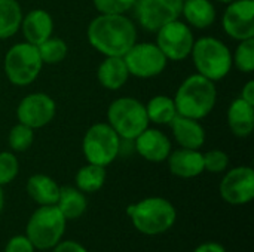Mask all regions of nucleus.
Instances as JSON below:
<instances>
[{
  "label": "nucleus",
  "mask_w": 254,
  "mask_h": 252,
  "mask_svg": "<svg viewBox=\"0 0 254 252\" xmlns=\"http://www.w3.org/2000/svg\"><path fill=\"white\" fill-rule=\"evenodd\" d=\"M88 40L106 56H124L137 43V28L124 13H101L88 25Z\"/></svg>",
  "instance_id": "1"
},
{
  "label": "nucleus",
  "mask_w": 254,
  "mask_h": 252,
  "mask_svg": "<svg viewBox=\"0 0 254 252\" xmlns=\"http://www.w3.org/2000/svg\"><path fill=\"white\" fill-rule=\"evenodd\" d=\"M127 214L141 235L159 236L167 233L177 220L174 205L165 198H146L127 208Z\"/></svg>",
  "instance_id": "2"
},
{
  "label": "nucleus",
  "mask_w": 254,
  "mask_h": 252,
  "mask_svg": "<svg viewBox=\"0 0 254 252\" xmlns=\"http://www.w3.org/2000/svg\"><path fill=\"white\" fill-rule=\"evenodd\" d=\"M216 100L217 89L214 82L196 73L189 76L179 86L174 97V104L177 114L199 120L213 111Z\"/></svg>",
  "instance_id": "3"
},
{
  "label": "nucleus",
  "mask_w": 254,
  "mask_h": 252,
  "mask_svg": "<svg viewBox=\"0 0 254 252\" xmlns=\"http://www.w3.org/2000/svg\"><path fill=\"white\" fill-rule=\"evenodd\" d=\"M67 220L57 205L39 206L27 221L25 236L36 251H51L64 238Z\"/></svg>",
  "instance_id": "4"
},
{
  "label": "nucleus",
  "mask_w": 254,
  "mask_h": 252,
  "mask_svg": "<svg viewBox=\"0 0 254 252\" xmlns=\"http://www.w3.org/2000/svg\"><path fill=\"white\" fill-rule=\"evenodd\" d=\"M198 74L211 82L225 79L234 65L229 48L216 37H201L195 40L190 50Z\"/></svg>",
  "instance_id": "5"
},
{
  "label": "nucleus",
  "mask_w": 254,
  "mask_h": 252,
  "mask_svg": "<svg viewBox=\"0 0 254 252\" xmlns=\"http://www.w3.org/2000/svg\"><path fill=\"white\" fill-rule=\"evenodd\" d=\"M107 120L121 140H135L149 128L146 105L129 97L118 98L110 104L107 110Z\"/></svg>",
  "instance_id": "6"
},
{
  "label": "nucleus",
  "mask_w": 254,
  "mask_h": 252,
  "mask_svg": "<svg viewBox=\"0 0 254 252\" xmlns=\"http://www.w3.org/2000/svg\"><path fill=\"white\" fill-rule=\"evenodd\" d=\"M43 62L37 46L24 42L13 45L4 56V73L7 80L16 86L33 83L40 74Z\"/></svg>",
  "instance_id": "7"
},
{
  "label": "nucleus",
  "mask_w": 254,
  "mask_h": 252,
  "mask_svg": "<svg viewBox=\"0 0 254 252\" xmlns=\"http://www.w3.org/2000/svg\"><path fill=\"white\" fill-rule=\"evenodd\" d=\"M82 151L88 163L106 168L121 151V137L109 123H95L83 137Z\"/></svg>",
  "instance_id": "8"
},
{
  "label": "nucleus",
  "mask_w": 254,
  "mask_h": 252,
  "mask_svg": "<svg viewBox=\"0 0 254 252\" xmlns=\"http://www.w3.org/2000/svg\"><path fill=\"white\" fill-rule=\"evenodd\" d=\"M124 61L129 74L140 79L159 76L167 67V56L156 43H135L125 55Z\"/></svg>",
  "instance_id": "9"
},
{
  "label": "nucleus",
  "mask_w": 254,
  "mask_h": 252,
  "mask_svg": "<svg viewBox=\"0 0 254 252\" xmlns=\"http://www.w3.org/2000/svg\"><path fill=\"white\" fill-rule=\"evenodd\" d=\"M156 33V45L167 56V59L182 61L190 55L195 37L186 22L174 19L161 27Z\"/></svg>",
  "instance_id": "10"
},
{
  "label": "nucleus",
  "mask_w": 254,
  "mask_h": 252,
  "mask_svg": "<svg viewBox=\"0 0 254 252\" xmlns=\"http://www.w3.org/2000/svg\"><path fill=\"white\" fill-rule=\"evenodd\" d=\"M183 0H137L134 4L138 24L156 33L165 24L179 19L182 15Z\"/></svg>",
  "instance_id": "11"
},
{
  "label": "nucleus",
  "mask_w": 254,
  "mask_h": 252,
  "mask_svg": "<svg viewBox=\"0 0 254 252\" xmlns=\"http://www.w3.org/2000/svg\"><path fill=\"white\" fill-rule=\"evenodd\" d=\"M222 199L229 205H247L254 198V171L250 166H237L226 172L219 187Z\"/></svg>",
  "instance_id": "12"
},
{
  "label": "nucleus",
  "mask_w": 254,
  "mask_h": 252,
  "mask_svg": "<svg viewBox=\"0 0 254 252\" xmlns=\"http://www.w3.org/2000/svg\"><path fill=\"white\" fill-rule=\"evenodd\" d=\"M55 101L43 92H36L21 100L16 108V117L19 123L31 129H37L52 122V119L55 117Z\"/></svg>",
  "instance_id": "13"
},
{
  "label": "nucleus",
  "mask_w": 254,
  "mask_h": 252,
  "mask_svg": "<svg viewBox=\"0 0 254 252\" xmlns=\"http://www.w3.org/2000/svg\"><path fill=\"white\" fill-rule=\"evenodd\" d=\"M223 28L235 40H247L254 37V0H234L222 18Z\"/></svg>",
  "instance_id": "14"
},
{
  "label": "nucleus",
  "mask_w": 254,
  "mask_h": 252,
  "mask_svg": "<svg viewBox=\"0 0 254 252\" xmlns=\"http://www.w3.org/2000/svg\"><path fill=\"white\" fill-rule=\"evenodd\" d=\"M135 150L137 153L153 163L164 162L171 153V141L170 138L158 131V129H144L135 140Z\"/></svg>",
  "instance_id": "15"
},
{
  "label": "nucleus",
  "mask_w": 254,
  "mask_h": 252,
  "mask_svg": "<svg viewBox=\"0 0 254 252\" xmlns=\"http://www.w3.org/2000/svg\"><path fill=\"white\" fill-rule=\"evenodd\" d=\"M170 172L179 178H195L204 172V159L199 150L180 149L167 157Z\"/></svg>",
  "instance_id": "16"
},
{
  "label": "nucleus",
  "mask_w": 254,
  "mask_h": 252,
  "mask_svg": "<svg viewBox=\"0 0 254 252\" xmlns=\"http://www.w3.org/2000/svg\"><path fill=\"white\" fill-rule=\"evenodd\" d=\"M21 28L25 40L34 46H39L40 43H43L46 39L52 36L54 21L46 10L33 9L25 16H22Z\"/></svg>",
  "instance_id": "17"
},
{
  "label": "nucleus",
  "mask_w": 254,
  "mask_h": 252,
  "mask_svg": "<svg viewBox=\"0 0 254 252\" xmlns=\"http://www.w3.org/2000/svg\"><path fill=\"white\" fill-rule=\"evenodd\" d=\"M170 126L173 129L176 141L182 146V149L199 150L204 146L205 131L198 120L177 114Z\"/></svg>",
  "instance_id": "18"
},
{
  "label": "nucleus",
  "mask_w": 254,
  "mask_h": 252,
  "mask_svg": "<svg viewBox=\"0 0 254 252\" xmlns=\"http://www.w3.org/2000/svg\"><path fill=\"white\" fill-rule=\"evenodd\" d=\"M228 125L234 135L246 138L253 132L254 105L244 101L241 97L234 100L228 108Z\"/></svg>",
  "instance_id": "19"
},
{
  "label": "nucleus",
  "mask_w": 254,
  "mask_h": 252,
  "mask_svg": "<svg viewBox=\"0 0 254 252\" xmlns=\"http://www.w3.org/2000/svg\"><path fill=\"white\" fill-rule=\"evenodd\" d=\"M97 77L106 89H121L129 77V71L127 68L124 56H106V59L98 67Z\"/></svg>",
  "instance_id": "20"
},
{
  "label": "nucleus",
  "mask_w": 254,
  "mask_h": 252,
  "mask_svg": "<svg viewBox=\"0 0 254 252\" xmlns=\"http://www.w3.org/2000/svg\"><path fill=\"white\" fill-rule=\"evenodd\" d=\"M27 193L39 206L55 205L60 196V186L49 175L34 174L27 181Z\"/></svg>",
  "instance_id": "21"
},
{
  "label": "nucleus",
  "mask_w": 254,
  "mask_h": 252,
  "mask_svg": "<svg viewBox=\"0 0 254 252\" xmlns=\"http://www.w3.org/2000/svg\"><path fill=\"white\" fill-rule=\"evenodd\" d=\"M55 205L67 221L77 220L85 214L88 208V199L85 193L80 192L77 187L64 186V187H60V196Z\"/></svg>",
  "instance_id": "22"
},
{
  "label": "nucleus",
  "mask_w": 254,
  "mask_h": 252,
  "mask_svg": "<svg viewBox=\"0 0 254 252\" xmlns=\"http://www.w3.org/2000/svg\"><path fill=\"white\" fill-rule=\"evenodd\" d=\"M182 15L195 28H208L216 21V7L210 0H183Z\"/></svg>",
  "instance_id": "23"
},
{
  "label": "nucleus",
  "mask_w": 254,
  "mask_h": 252,
  "mask_svg": "<svg viewBox=\"0 0 254 252\" xmlns=\"http://www.w3.org/2000/svg\"><path fill=\"white\" fill-rule=\"evenodd\" d=\"M22 9L16 0H0V40L9 39L21 28Z\"/></svg>",
  "instance_id": "24"
},
{
  "label": "nucleus",
  "mask_w": 254,
  "mask_h": 252,
  "mask_svg": "<svg viewBox=\"0 0 254 252\" xmlns=\"http://www.w3.org/2000/svg\"><path fill=\"white\" fill-rule=\"evenodd\" d=\"M146 113L149 122H153L156 125H170L177 116V108L173 98L167 95H156L147 102Z\"/></svg>",
  "instance_id": "25"
},
{
  "label": "nucleus",
  "mask_w": 254,
  "mask_h": 252,
  "mask_svg": "<svg viewBox=\"0 0 254 252\" xmlns=\"http://www.w3.org/2000/svg\"><path fill=\"white\" fill-rule=\"evenodd\" d=\"M76 187L83 193H95L106 183V168L94 163L82 166L76 174Z\"/></svg>",
  "instance_id": "26"
},
{
  "label": "nucleus",
  "mask_w": 254,
  "mask_h": 252,
  "mask_svg": "<svg viewBox=\"0 0 254 252\" xmlns=\"http://www.w3.org/2000/svg\"><path fill=\"white\" fill-rule=\"evenodd\" d=\"M43 64H58L67 55V43L58 37H49L37 46Z\"/></svg>",
  "instance_id": "27"
},
{
  "label": "nucleus",
  "mask_w": 254,
  "mask_h": 252,
  "mask_svg": "<svg viewBox=\"0 0 254 252\" xmlns=\"http://www.w3.org/2000/svg\"><path fill=\"white\" fill-rule=\"evenodd\" d=\"M232 62L243 73H252L254 70V37L241 40L238 45Z\"/></svg>",
  "instance_id": "28"
},
{
  "label": "nucleus",
  "mask_w": 254,
  "mask_h": 252,
  "mask_svg": "<svg viewBox=\"0 0 254 252\" xmlns=\"http://www.w3.org/2000/svg\"><path fill=\"white\" fill-rule=\"evenodd\" d=\"M34 129L22 125V123H18L15 125L10 132H9V147L13 150V151H25L31 147L33 144V140H34Z\"/></svg>",
  "instance_id": "29"
},
{
  "label": "nucleus",
  "mask_w": 254,
  "mask_h": 252,
  "mask_svg": "<svg viewBox=\"0 0 254 252\" xmlns=\"http://www.w3.org/2000/svg\"><path fill=\"white\" fill-rule=\"evenodd\" d=\"M19 171L18 159L13 153L1 151L0 153V186H6L12 183Z\"/></svg>",
  "instance_id": "30"
},
{
  "label": "nucleus",
  "mask_w": 254,
  "mask_h": 252,
  "mask_svg": "<svg viewBox=\"0 0 254 252\" xmlns=\"http://www.w3.org/2000/svg\"><path fill=\"white\" fill-rule=\"evenodd\" d=\"M202 159H204V171H208L211 174L225 172L229 166V157L222 150H210L205 154H202Z\"/></svg>",
  "instance_id": "31"
},
{
  "label": "nucleus",
  "mask_w": 254,
  "mask_h": 252,
  "mask_svg": "<svg viewBox=\"0 0 254 252\" xmlns=\"http://www.w3.org/2000/svg\"><path fill=\"white\" fill-rule=\"evenodd\" d=\"M100 13H125L132 9L137 0H92Z\"/></svg>",
  "instance_id": "32"
},
{
  "label": "nucleus",
  "mask_w": 254,
  "mask_h": 252,
  "mask_svg": "<svg viewBox=\"0 0 254 252\" xmlns=\"http://www.w3.org/2000/svg\"><path fill=\"white\" fill-rule=\"evenodd\" d=\"M3 252H36V248L25 235H16L7 241Z\"/></svg>",
  "instance_id": "33"
},
{
  "label": "nucleus",
  "mask_w": 254,
  "mask_h": 252,
  "mask_svg": "<svg viewBox=\"0 0 254 252\" xmlns=\"http://www.w3.org/2000/svg\"><path fill=\"white\" fill-rule=\"evenodd\" d=\"M52 252H88V250L80 245L76 241H61L55 248L51 250Z\"/></svg>",
  "instance_id": "34"
},
{
  "label": "nucleus",
  "mask_w": 254,
  "mask_h": 252,
  "mask_svg": "<svg viewBox=\"0 0 254 252\" xmlns=\"http://www.w3.org/2000/svg\"><path fill=\"white\" fill-rule=\"evenodd\" d=\"M193 252H226V250L219 242H204V244L198 245Z\"/></svg>",
  "instance_id": "35"
},
{
  "label": "nucleus",
  "mask_w": 254,
  "mask_h": 252,
  "mask_svg": "<svg viewBox=\"0 0 254 252\" xmlns=\"http://www.w3.org/2000/svg\"><path fill=\"white\" fill-rule=\"evenodd\" d=\"M241 98L254 105V80H249L241 91Z\"/></svg>",
  "instance_id": "36"
},
{
  "label": "nucleus",
  "mask_w": 254,
  "mask_h": 252,
  "mask_svg": "<svg viewBox=\"0 0 254 252\" xmlns=\"http://www.w3.org/2000/svg\"><path fill=\"white\" fill-rule=\"evenodd\" d=\"M4 208V193H3V187L0 186V212Z\"/></svg>",
  "instance_id": "37"
},
{
  "label": "nucleus",
  "mask_w": 254,
  "mask_h": 252,
  "mask_svg": "<svg viewBox=\"0 0 254 252\" xmlns=\"http://www.w3.org/2000/svg\"><path fill=\"white\" fill-rule=\"evenodd\" d=\"M217 1H222V3H231V1H234V0H217Z\"/></svg>",
  "instance_id": "38"
}]
</instances>
